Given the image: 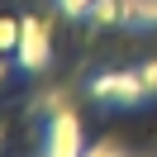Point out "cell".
<instances>
[{
    "mask_svg": "<svg viewBox=\"0 0 157 157\" xmlns=\"http://www.w3.org/2000/svg\"><path fill=\"white\" fill-rule=\"evenodd\" d=\"M0 43H14V29H10V24H0Z\"/></svg>",
    "mask_w": 157,
    "mask_h": 157,
    "instance_id": "1",
    "label": "cell"
}]
</instances>
